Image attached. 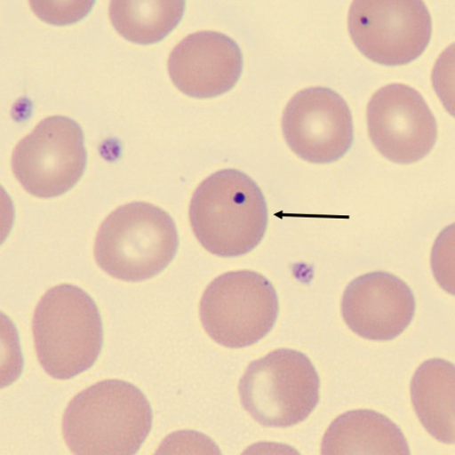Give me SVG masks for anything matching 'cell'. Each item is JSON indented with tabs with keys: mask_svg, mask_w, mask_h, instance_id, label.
<instances>
[{
	"mask_svg": "<svg viewBox=\"0 0 455 455\" xmlns=\"http://www.w3.org/2000/svg\"><path fill=\"white\" fill-rule=\"evenodd\" d=\"M153 411L137 387L107 379L85 388L63 416V436L75 454H135L150 435Z\"/></svg>",
	"mask_w": 455,
	"mask_h": 455,
	"instance_id": "cell-1",
	"label": "cell"
},
{
	"mask_svg": "<svg viewBox=\"0 0 455 455\" xmlns=\"http://www.w3.org/2000/svg\"><path fill=\"white\" fill-rule=\"evenodd\" d=\"M189 220L205 251L220 257H239L251 252L266 235L267 204L251 176L224 170L196 188Z\"/></svg>",
	"mask_w": 455,
	"mask_h": 455,
	"instance_id": "cell-2",
	"label": "cell"
},
{
	"mask_svg": "<svg viewBox=\"0 0 455 455\" xmlns=\"http://www.w3.org/2000/svg\"><path fill=\"white\" fill-rule=\"evenodd\" d=\"M36 356L56 379H70L92 368L104 345V327L92 298L72 284L49 290L33 318Z\"/></svg>",
	"mask_w": 455,
	"mask_h": 455,
	"instance_id": "cell-3",
	"label": "cell"
},
{
	"mask_svg": "<svg viewBox=\"0 0 455 455\" xmlns=\"http://www.w3.org/2000/svg\"><path fill=\"white\" fill-rule=\"evenodd\" d=\"M179 245L173 219L156 205L135 202L122 205L100 225L94 257L108 275L138 283L163 273Z\"/></svg>",
	"mask_w": 455,
	"mask_h": 455,
	"instance_id": "cell-4",
	"label": "cell"
},
{
	"mask_svg": "<svg viewBox=\"0 0 455 455\" xmlns=\"http://www.w3.org/2000/svg\"><path fill=\"white\" fill-rule=\"evenodd\" d=\"M320 378L302 352L281 348L248 365L239 383L242 406L266 427L304 422L320 400Z\"/></svg>",
	"mask_w": 455,
	"mask_h": 455,
	"instance_id": "cell-5",
	"label": "cell"
},
{
	"mask_svg": "<svg viewBox=\"0 0 455 455\" xmlns=\"http://www.w3.org/2000/svg\"><path fill=\"white\" fill-rule=\"evenodd\" d=\"M280 303L275 286L251 270L220 275L200 305L205 332L222 347L240 349L264 339L275 325Z\"/></svg>",
	"mask_w": 455,
	"mask_h": 455,
	"instance_id": "cell-6",
	"label": "cell"
},
{
	"mask_svg": "<svg viewBox=\"0 0 455 455\" xmlns=\"http://www.w3.org/2000/svg\"><path fill=\"white\" fill-rule=\"evenodd\" d=\"M87 164L82 127L69 117L43 120L12 153V172L28 194L60 196L77 185Z\"/></svg>",
	"mask_w": 455,
	"mask_h": 455,
	"instance_id": "cell-7",
	"label": "cell"
},
{
	"mask_svg": "<svg viewBox=\"0 0 455 455\" xmlns=\"http://www.w3.org/2000/svg\"><path fill=\"white\" fill-rule=\"evenodd\" d=\"M351 40L363 56L384 66L413 62L427 49L431 14L420 0L352 3L348 13Z\"/></svg>",
	"mask_w": 455,
	"mask_h": 455,
	"instance_id": "cell-8",
	"label": "cell"
},
{
	"mask_svg": "<svg viewBox=\"0 0 455 455\" xmlns=\"http://www.w3.org/2000/svg\"><path fill=\"white\" fill-rule=\"evenodd\" d=\"M282 128L292 152L315 164H329L341 159L355 140L354 120L347 102L327 87L299 92L284 108Z\"/></svg>",
	"mask_w": 455,
	"mask_h": 455,
	"instance_id": "cell-9",
	"label": "cell"
},
{
	"mask_svg": "<svg viewBox=\"0 0 455 455\" xmlns=\"http://www.w3.org/2000/svg\"><path fill=\"white\" fill-rule=\"evenodd\" d=\"M371 140L387 160L412 164L429 156L438 127L422 94L413 87L394 84L381 87L368 106Z\"/></svg>",
	"mask_w": 455,
	"mask_h": 455,
	"instance_id": "cell-10",
	"label": "cell"
},
{
	"mask_svg": "<svg viewBox=\"0 0 455 455\" xmlns=\"http://www.w3.org/2000/svg\"><path fill=\"white\" fill-rule=\"evenodd\" d=\"M347 325L371 341L397 339L412 322L416 300L398 276L374 271L355 278L345 290L341 304Z\"/></svg>",
	"mask_w": 455,
	"mask_h": 455,
	"instance_id": "cell-11",
	"label": "cell"
},
{
	"mask_svg": "<svg viewBox=\"0 0 455 455\" xmlns=\"http://www.w3.org/2000/svg\"><path fill=\"white\" fill-rule=\"evenodd\" d=\"M238 44L218 32L187 36L172 50L168 72L173 84L190 98L212 99L230 92L243 71Z\"/></svg>",
	"mask_w": 455,
	"mask_h": 455,
	"instance_id": "cell-12",
	"label": "cell"
},
{
	"mask_svg": "<svg viewBox=\"0 0 455 455\" xmlns=\"http://www.w3.org/2000/svg\"><path fill=\"white\" fill-rule=\"evenodd\" d=\"M322 454L411 453L397 424L373 410L349 411L336 418L323 437Z\"/></svg>",
	"mask_w": 455,
	"mask_h": 455,
	"instance_id": "cell-13",
	"label": "cell"
},
{
	"mask_svg": "<svg viewBox=\"0 0 455 455\" xmlns=\"http://www.w3.org/2000/svg\"><path fill=\"white\" fill-rule=\"evenodd\" d=\"M454 384V365L442 358L423 363L411 381L418 419L431 436L445 444L455 442Z\"/></svg>",
	"mask_w": 455,
	"mask_h": 455,
	"instance_id": "cell-14",
	"label": "cell"
},
{
	"mask_svg": "<svg viewBox=\"0 0 455 455\" xmlns=\"http://www.w3.org/2000/svg\"><path fill=\"white\" fill-rule=\"evenodd\" d=\"M185 2H113L109 18L123 38L139 45L163 41L180 23Z\"/></svg>",
	"mask_w": 455,
	"mask_h": 455,
	"instance_id": "cell-15",
	"label": "cell"
},
{
	"mask_svg": "<svg viewBox=\"0 0 455 455\" xmlns=\"http://www.w3.org/2000/svg\"><path fill=\"white\" fill-rule=\"evenodd\" d=\"M94 3H36L33 11L49 24L64 26L76 23L92 11Z\"/></svg>",
	"mask_w": 455,
	"mask_h": 455,
	"instance_id": "cell-16",
	"label": "cell"
}]
</instances>
